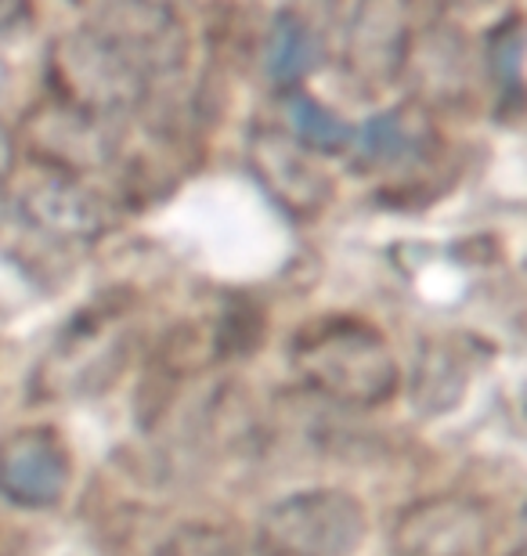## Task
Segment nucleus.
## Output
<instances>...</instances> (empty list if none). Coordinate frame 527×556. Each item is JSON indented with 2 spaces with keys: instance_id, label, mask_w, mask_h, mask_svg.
Returning <instances> with one entry per match:
<instances>
[{
  "instance_id": "f257e3e1",
  "label": "nucleus",
  "mask_w": 527,
  "mask_h": 556,
  "mask_svg": "<svg viewBox=\"0 0 527 556\" xmlns=\"http://www.w3.org/2000/svg\"><path fill=\"white\" fill-rule=\"evenodd\" d=\"M293 376L322 402L343 408L387 405L401 387L384 329L357 315H315L289 337Z\"/></svg>"
},
{
  "instance_id": "f03ea898",
  "label": "nucleus",
  "mask_w": 527,
  "mask_h": 556,
  "mask_svg": "<svg viewBox=\"0 0 527 556\" xmlns=\"http://www.w3.org/2000/svg\"><path fill=\"white\" fill-rule=\"evenodd\" d=\"M48 84L54 102L102 124L134 116L155 87L145 65L91 22L54 37L48 51Z\"/></svg>"
},
{
  "instance_id": "7ed1b4c3",
  "label": "nucleus",
  "mask_w": 527,
  "mask_h": 556,
  "mask_svg": "<svg viewBox=\"0 0 527 556\" xmlns=\"http://www.w3.org/2000/svg\"><path fill=\"white\" fill-rule=\"evenodd\" d=\"M261 535L278 556H354L368 539V514L351 492L304 488L264 509Z\"/></svg>"
},
{
  "instance_id": "20e7f679",
  "label": "nucleus",
  "mask_w": 527,
  "mask_h": 556,
  "mask_svg": "<svg viewBox=\"0 0 527 556\" xmlns=\"http://www.w3.org/2000/svg\"><path fill=\"white\" fill-rule=\"evenodd\" d=\"M499 520L485 498L441 492L405 506L390 528V556H491Z\"/></svg>"
},
{
  "instance_id": "39448f33",
  "label": "nucleus",
  "mask_w": 527,
  "mask_h": 556,
  "mask_svg": "<svg viewBox=\"0 0 527 556\" xmlns=\"http://www.w3.org/2000/svg\"><path fill=\"white\" fill-rule=\"evenodd\" d=\"M246 166L264 192L297 220L318 217L336 195L332 177L318 155L283 127H253L246 135Z\"/></svg>"
},
{
  "instance_id": "423d86ee",
  "label": "nucleus",
  "mask_w": 527,
  "mask_h": 556,
  "mask_svg": "<svg viewBox=\"0 0 527 556\" xmlns=\"http://www.w3.org/2000/svg\"><path fill=\"white\" fill-rule=\"evenodd\" d=\"M73 481V452L54 427H18L0 438V495L22 509L59 506Z\"/></svg>"
},
{
  "instance_id": "0eeeda50",
  "label": "nucleus",
  "mask_w": 527,
  "mask_h": 556,
  "mask_svg": "<svg viewBox=\"0 0 527 556\" xmlns=\"http://www.w3.org/2000/svg\"><path fill=\"white\" fill-rule=\"evenodd\" d=\"M412 37L416 33H412V15L405 4H394V0L357 4L343 26L340 54L347 76L365 91L390 87L405 73Z\"/></svg>"
},
{
  "instance_id": "6e6552de",
  "label": "nucleus",
  "mask_w": 527,
  "mask_h": 556,
  "mask_svg": "<svg viewBox=\"0 0 527 556\" xmlns=\"http://www.w3.org/2000/svg\"><path fill=\"white\" fill-rule=\"evenodd\" d=\"M22 220L43 239L65 242V247H80L95 242L105 231V203L84 177L40 170L18 195Z\"/></svg>"
},
{
  "instance_id": "1a4fd4ad",
  "label": "nucleus",
  "mask_w": 527,
  "mask_h": 556,
  "mask_svg": "<svg viewBox=\"0 0 527 556\" xmlns=\"http://www.w3.org/2000/svg\"><path fill=\"white\" fill-rule=\"evenodd\" d=\"M87 22L116 37L152 80H166L188 59L185 22L177 11L160 4H98L87 11Z\"/></svg>"
},
{
  "instance_id": "9d476101",
  "label": "nucleus",
  "mask_w": 527,
  "mask_h": 556,
  "mask_svg": "<svg viewBox=\"0 0 527 556\" xmlns=\"http://www.w3.org/2000/svg\"><path fill=\"white\" fill-rule=\"evenodd\" d=\"M26 135L33 144V155L43 163V170H59L73 177H84L95 166H105L116 155L120 141L109 130V124L73 113L62 102H54V98L29 116Z\"/></svg>"
},
{
  "instance_id": "9b49d317",
  "label": "nucleus",
  "mask_w": 527,
  "mask_h": 556,
  "mask_svg": "<svg viewBox=\"0 0 527 556\" xmlns=\"http://www.w3.org/2000/svg\"><path fill=\"white\" fill-rule=\"evenodd\" d=\"M437 144H441V135L434 127L430 109L423 102H405L373 116L362 130H354L347 152H351L357 170L379 174L398 170V166H419Z\"/></svg>"
},
{
  "instance_id": "f8f14e48",
  "label": "nucleus",
  "mask_w": 527,
  "mask_h": 556,
  "mask_svg": "<svg viewBox=\"0 0 527 556\" xmlns=\"http://www.w3.org/2000/svg\"><path fill=\"white\" fill-rule=\"evenodd\" d=\"M318 65V33L297 11H278L264 40V73L283 91H300Z\"/></svg>"
},
{
  "instance_id": "ddd939ff",
  "label": "nucleus",
  "mask_w": 527,
  "mask_h": 556,
  "mask_svg": "<svg viewBox=\"0 0 527 556\" xmlns=\"http://www.w3.org/2000/svg\"><path fill=\"white\" fill-rule=\"evenodd\" d=\"M405 70L419 73L426 94L437 102H455L459 94H466V43L452 33V26L412 37Z\"/></svg>"
},
{
  "instance_id": "4468645a",
  "label": "nucleus",
  "mask_w": 527,
  "mask_h": 556,
  "mask_svg": "<svg viewBox=\"0 0 527 556\" xmlns=\"http://www.w3.org/2000/svg\"><path fill=\"white\" fill-rule=\"evenodd\" d=\"M466 383H469V369L455 343L448 337L426 340L416 372H412V397H416L423 413H448L463 397Z\"/></svg>"
},
{
  "instance_id": "2eb2a0df",
  "label": "nucleus",
  "mask_w": 527,
  "mask_h": 556,
  "mask_svg": "<svg viewBox=\"0 0 527 556\" xmlns=\"http://www.w3.org/2000/svg\"><path fill=\"white\" fill-rule=\"evenodd\" d=\"M485 62L491 84L499 91V105L510 116H517L524 102V22L517 11H510L506 18L491 26L485 43Z\"/></svg>"
},
{
  "instance_id": "dca6fc26",
  "label": "nucleus",
  "mask_w": 527,
  "mask_h": 556,
  "mask_svg": "<svg viewBox=\"0 0 527 556\" xmlns=\"http://www.w3.org/2000/svg\"><path fill=\"white\" fill-rule=\"evenodd\" d=\"M286 116H289V135H293L308 152H347L351 149L354 127L325 109L318 98L308 91H289L286 94Z\"/></svg>"
},
{
  "instance_id": "f3484780",
  "label": "nucleus",
  "mask_w": 527,
  "mask_h": 556,
  "mask_svg": "<svg viewBox=\"0 0 527 556\" xmlns=\"http://www.w3.org/2000/svg\"><path fill=\"white\" fill-rule=\"evenodd\" d=\"M26 22H29L26 8H4V4H0V40L22 33V29H26Z\"/></svg>"
},
{
  "instance_id": "a211bd4d",
  "label": "nucleus",
  "mask_w": 527,
  "mask_h": 556,
  "mask_svg": "<svg viewBox=\"0 0 527 556\" xmlns=\"http://www.w3.org/2000/svg\"><path fill=\"white\" fill-rule=\"evenodd\" d=\"M11 166H15V141H11L8 127L0 124V181L11 174Z\"/></svg>"
},
{
  "instance_id": "6ab92c4d",
  "label": "nucleus",
  "mask_w": 527,
  "mask_h": 556,
  "mask_svg": "<svg viewBox=\"0 0 527 556\" xmlns=\"http://www.w3.org/2000/svg\"><path fill=\"white\" fill-rule=\"evenodd\" d=\"M250 556H278V553H272V549H267V546H256Z\"/></svg>"
},
{
  "instance_id": "aec40b11",
  "label": "nucleus",
  "mask_w": 527,
  "mask_h": 556,
  "mask_svg": "<svg viewBox=\"0 0 527 556\" xmlns=\"http://www.w3.org/2000/svg\"><path fill=\"white\" fill-rule=\"evenodd\" d=\"M0 87H4V70H0Z\"/></svg>"
},
{
  "instance_id": "412c9836",
  "label": "nucleus",
  "mask_w": 527,
  "mask_h": 556,
  "mask_svg": "<svg viewBox=\"0 0 527 556\" xmlns=\"http://www.w3.org/2000/svg\"><path fill=\"white\" fill-rule=\"evenodd\" d=\"M510 556H520V549H513V553H510Z\"/></svg>"
}]
</instances>
